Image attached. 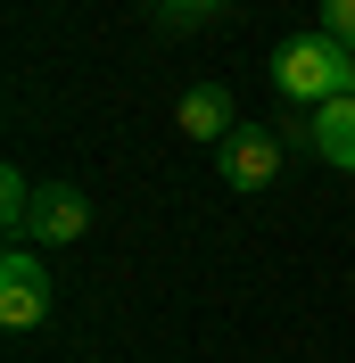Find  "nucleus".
Wrapping results in <instances>:
<instances>
[{"label": "nucleus", "instance_id": "obj_1", "mask_svg": "<svg viewBox=\"0 0 355 363\" xmlns=\"http://www.w3.org/2000/svg\"><path fill=\"white\" fill-rule=\"evenodd\" d=\"M347 74H355V50L331 42L322 25L314 33H289L273 50V91H281L289 108H331V99H347Z\"/></svg>", "mask_w": 355, "mask_h": 363}, {"label": "nucleus", "instance_id": "obj_2", "mask_svg": "<svg viewBox=\"0 0 355 363\" xmlns=\"http://www.w3.org/2000/svg\"><path fill=\"white\" fill-rule=\"evenodd\" d=\"M0 322L9 330H42L50 322V272L33 248H9V264H0Z\"/></svg>", "mask_w": 355, "mask_h": 363}, {"label": "nucleus", "instance_id": "obj_3", "mask_svg": "<svg viewBox=\"0 0 355 363\" xmlns=\"http://www.w3.org/2000/svg\"><path fill=\"white\" fill-rule=\"evenodd\" d=\"M91 231V199L75 182H42V199H33V231H25V248L42 240V248H75Z\"/></svg>", "mask_w": 355, "mask_h": 363}, {"label": "nucleus", "instance_id": "obj_4", "mask_svg": "<svg viewBox=\"0 0 355 363\" xmlns=\"http://www.w3.org/2000/svg\"><path fill=\"white\" fill-rule=\"evenodd\" d=\"M215 174L231 182V190H265V182L281 174V133H265V124H240V133L223 140Z\"/></svg>", "mask_w": 355, "mask_h": 363}, {"label": "nucleus", "instance_id": "obj_5", "mask_svg": "<svg viewBox=\"0 0 355 363\" xmlns=\"http://www.w3.org/2000/svg\"><path fill=\"white\" fill-rule=\"evenodd\" d=\"M182 133H190V140H215V149H223V140L240 133L231 91H223V83H190V91H182Z\"/></svg>", "mask_w": 355, "mask_h": 363}, {"label": "nucleus", "instance_id": "obj_6", "mask_svg": "<svg viewBox=\"0 0 355 363\" xmlns=\"http://www.w3.org/2000/svg\"><path fill=\"white\" fill-rule=\"evenodd\" d=\"M314 157H331L339 174H355V99L314 108Z\"/></svg>", "mask_w": 355, "mask_h": 363}, {"label": "nucleus", "instance_id": "obj_7", "mask_svg": "<svg viewBox=\"0 0 355 363\" xmlns=\"http://www.w3.org/2000/svg\"><path fill=\"white\" fill-rule=\"evenodd\" d=\"M33 182H25V165H0V231H9V248H25V231H33Z\"/></svg>", "mask_w": 355, "mask_h": 363}, {"label": "nucleus", "instance_id": "obj_8", "mask_svg": "<svg viewBox=\"0 0 355 363\" xmlns=\"http://www.w3.org/2000/svg\"><path fill=\"white\" fill-rule=\"evenodd\" d=\"M165 25H199V17H223V0H157Z\"/></svg>", "mask_w": 355, "mask_h": 363}, {"label": "nucleus", "instance_id": "obj_9", "mask_svg": "<svg viewBox=\"0 0 355 363\" xmlns=\"http://www.w3.org/2000/svg\"><path fill=\"white\" fill-rule=\"evenodd\" d=\"M322 33L355 50V0H322Z\"/></svg>", "mask_w": 355, "mask_h": 363}, {"label": "nucleus", "instance_id": "obj_10", "mask_svg": "<svg viewBox=\"0 0 355 363\" xmlns=\"http://www.w3.org/2000/svg\"><path fill=\"white\" fill-rule=\"evenodd\" d=\"M347 99H355V74H347Z\"/></svg>", "mask_w": 355, "mask_h": 363}]
</instances>
